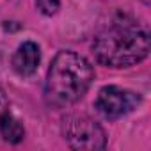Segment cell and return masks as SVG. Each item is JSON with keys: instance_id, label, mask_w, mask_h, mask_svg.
<instances>
[{"instance_id": "cell-1", "label": "cell", "mask_w": 151, "mask_h": 151, "mask_svg": "<svg viewBox=\"0 0 151 151\" xmlns=\"http://www.w3.org/2000/svg\"><path fill=\"white\" fill-rule=\"evenodd\" d=\"M94 69L91 62L71 50L55 55L46 77L45 100L53 109H64L77 103L91 87Z\"/></svg>"}, {"instance_id": "cell-2", "label": "cell", "mask_w": 151, "mask_h": 151, "mask_svg": "<svg viewBox=\"0 0 151 151\" xmlns=\"http://www.w3.org/2000/svg\"><path fill=\"white\" fill-rule=\"evenodd\" d=\"M93 50L101 64L109 68H128L147 57L149 34L137 23L116 22L96 36Z\"/></svg>"}, {"instance_id": "cell-3", "label": "cell", "mask_w": 151, "mask_h": 151, "mask_svg": "<svg viewBox=\"0 0 151 151\" xmlns=\"http://www.w3.org/2000/svg\"><path fill=\"white\" fill-rule=\"evenodd\" d=\"M66 142L73 149H103L107 135L103 128L87 116H68L62 124Z\"/></svg>"}, {"instance_id": "cell-4", "label": "cell", "mask_w": 151, "mask_h": 151, "mask_svg": "<svg viewBox=\"0 0 151 151\" xmlns=\"http://www.w3.org/2000/svg\"><path fill=\"white\" fill-rule=\"evenodd\" d=\"M140 103V96L133 91L121 89L117 86H107L98 93L96 109L107 119H117L132 112Z\"/></svg>"}, {"instance_id": "cell-5", "label": "cell", "mask_w": 151, "mask_h": 151, "mask_svg": "<svg viewBox=\"0 0 151 151\" xmlns=\"http://www.w3.org/2000/svg\"><path fill=\"white\" fill-rule=\"evenodd\" d=\"M39 59H41L39 46L36 43H32V41H27L13 55V68H14V71L18 75H22V77H29V75H32L37 69Z\"/></svg>"}, {"instance_id": "cell-6", "label": "cell", "mask_w": 151, "mask_h": 151, "mask_svg": "<svg viewBox=\"0 0 151 151\" xmlns=\"http://www.w3.org/2000/svg\"><path fill=\"white\" fill-rule=\"evenodd\" d=\"M0 133L11 144H18L25 137V130H23L22 123L14 116H11L9 112L0 116Z\"/></svg>"}, {"instance_id": "cell-7", "label": "cell", "mask_w": 151, "mask_h": 151, "mask_svg": "<svg viewBox=\"0 0 151 151\" xmlns=\"http://www.w3.org/2000/svg\"><path fill=\"white\" fill-rule=\"evenodd\" d=\"M36 2H37L39 11L43 14H46V16L55 14L59 11V7H60V0H36Z\"/></svg>"}, {"instance_id": "cell-8", "label": "cell", "mask_w": 151, "mask_h": 151, "mask_svg": "<svg viewBox=\"0 0 151 151\" xmlns=\"http://www.w3.org/2000/svg\"><path fill=\"white\" fill-rule=\"evenodd\" d=\"M7 105H9L7 96H6V93L2 91V87H0V116L7 112Z\"/></svg>"}]
</instances>
